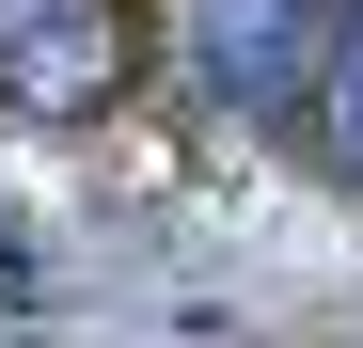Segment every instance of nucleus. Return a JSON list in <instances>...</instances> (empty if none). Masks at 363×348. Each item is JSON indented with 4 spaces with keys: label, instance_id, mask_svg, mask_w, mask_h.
<instances>
[{
    "label": "nucleus",
    "instance_id": "obj_1",
    "mask_svg": "<svg viewBox=\"0 0 363 348\" xmlns=\"http://www.w3.org/2000/svg\"><path fill=\"white\" fill-rule=\"evenodd\" d=\"M206 48H221V80L253 95V111H284L300 80H316V0H206Z\"/></svg>",
    "mask_w": 363,
    "mask_h": 348
}]
</instances>
